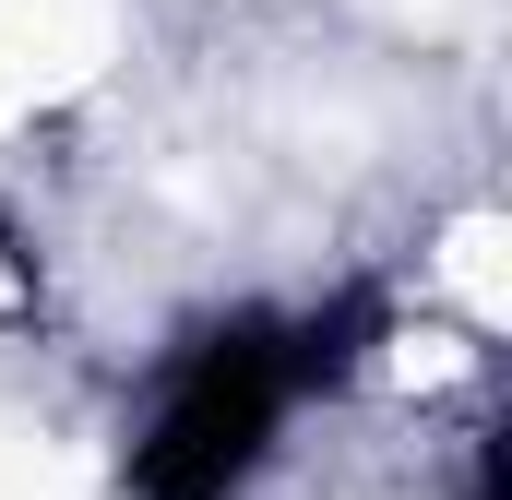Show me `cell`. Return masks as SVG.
<instances>
[{"instance_id":"obj_2","label":"cell","mask_w":512,"mask_h":500,"mask_svg":"<svg viewBox=\"0 0 512 500\" xmlns=\"http://www.w3.org/2000/svg\"><path fill=\"white\" fill-rule=\"evenodd\" d=\"M382 334H393L382 286H334L322 310H286V393H346V381L370 370Z\"/></svg>"},{"instance_id":"obj_1","label":"cell","mask_w":512,"mask_h":500,"mask_svg":"<svg viewBox=\"0 0 512 500\" xmlns=\"http://www.w3.org/2000/svg\"><path fill=\"white\" fill-rule=\"evenodd\" d=\"M286 310H227L203 322L179 358H167V393L155 417L131 429L120 477L131 500H239L274 453V417H286Z\"/></svg>"}]
</instances>
